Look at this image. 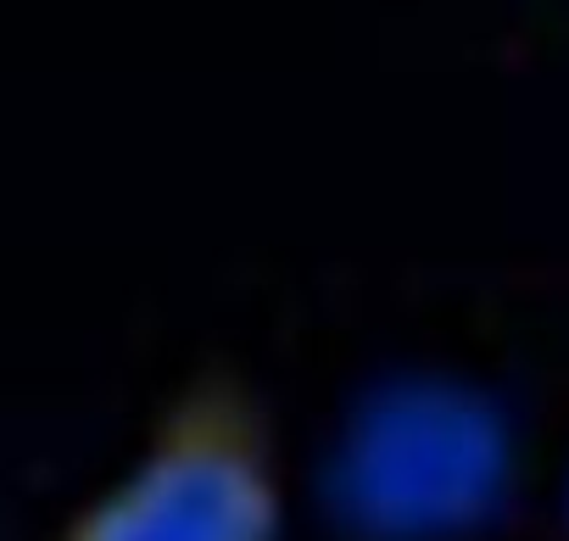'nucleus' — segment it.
I'll return each instance as SVG.
<instances>
[{"label": "nucleus", "mask_w": 569, "mask_h": 541, "mask_svg": "<svg viewBox=\"0 0 569 541\" xmlns=\"http://www.w3.org/2000/svg\"><path fill=\"white\" fill-rule=\"evenodd\" d=\"M513 480L502 413L452 380H397L341 430L330 508L358 541H463Z\"/></svg>", "instance_id": "obj_1"}, {"label": "nucleus", "mask_w": 569, "mask_h": 541, "mask_svg": "<svg viewBox=\"0 0 569 541\" xmlns=\"http://www.w3.org/2000/svg\"><path fill=\"white\" fill-rule=\"evenodd\" d=\"M284 480L268 419L229 380L184 391L57 541H279Z\"/></svg>", "instance_id": "obj_2"}, {"label": "nucleus", "mask_w": 569, "mask_h": 541, "mask_svg": "<svg viewBox=\"0 0 569 541\" xmlns=\"http://www.w3.org/2000/svg\"><path fill=\"white\" fill-rule=\"evenodd\" d=\"M563 519H569V497H563Z\"/></svg>", "instance_id": "obj_3"}]
</instances>
